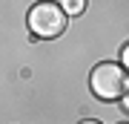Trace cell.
I'll list each match as a JSON object with an SVG mask.
<instances>
[{
    "mask_svg": "<svg viewBox=\"0 0 129 124\" xmlns=\"http://www.w3.org/2000/svg\"><path fill=\"white\" fill-rule=\"evenodd\" d=\"M29 32L35 38H40V41H52V38H60L66 29V14L60 9L57 3H49V0H43V3H37L29 9Z\"/></svg>",
    "mask_w": 129,
    "mask_h": 124,
    "instance_id": "1",
    "label": "cell"
},
{
    "mask_svg": "<svg viewBox=\"0 0 129 124\" xmlns=\"http://www.w3.org/2000/svg\"><path fill=\"white\" fill-rule=\"evenodd\" d=\"M89 87H92V92L101 101H118V98H123V92L129 87V78H126L120 64H109L106 61V64H98L92 69Z\"/></svg>",
    "mask_w": 129,
    "mask_h": 124,
    "instance_id": "2",
    "label": "cell"
},
{
    "mask_svg": "<svg viewBox=\"0 0 129 124\" xmlns=\"http://www.w3.org/2000/svg\"><path fill=\"white\" fill-rule=\"evenodd\" d=\"M83 6H86V0H60V9H63V14H80Z\"/></svg>",
    "mask_w": 129,
    "mask_h": 124,
    "instance_id": "3",
    "label": "cell"
},
{
    "mask_svg": "<svg viewBox=\"0 0 129 124\" xmlns=\"http://www.w3.org/2000/svg\"><path fill=\"white\" fill-rule=\"evenodd\" d=\"M80 124H101V121H95V118H86V121H80Z\"/></svg>",
    "mask_w": 129,
    "mask_h": 124,
    "instance_id": "4",
    "label": "cell"
}]
</instances>
